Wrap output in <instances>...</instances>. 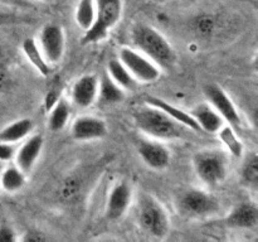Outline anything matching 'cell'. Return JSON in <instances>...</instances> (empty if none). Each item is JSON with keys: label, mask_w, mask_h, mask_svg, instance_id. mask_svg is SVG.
Returning <instances> with one entry per match:
<instances>
[{"label": "cell", "mask_w": 258, "mask_h": 242, "mask_svg": "<svg viewBox=\"0 0 258 242\" xmlns=\"http://www.w3.org/2000/svg\"><path fill=\"white\" fill-rule=\"evenodd\" d=\"M131 117L136 128L146 138L159 141L179 140L185 136L186 131H190L185 126L169 117L160 108L149 103L134 108Z\"/></svg>", "instance_id": "6da1fadb"}, {"label": "cell", "mask_w": 258, "mask_h": 242, "mask_svg": "<svg viewBox=\"0 0 258 242\" xmlns=\"http://www.w3.org/2000/svg\"><path fill=\"white\" fill-rule=\"evenodd\" d=\"M134 48L150 58L161 70L173 67L176 54L169 40L156 28L145 23H138L131 29Z\"/></svg>", "instance_id": "7a4b0ae2"}, {"label": "cell", "mask_w": 258, "mask_h": 242, "mask_svg": "<svg viewBox=\"0 0 258 242\" xmlns=\"http://www.w3.org/2000/svg\"><path fill=\"white\" fill-rule=\"evenodd\" d=\"M136 221L145 233L155 238H165L170 229V219L165 207L158 198L143 192L136 202Z\"/></svg>", "instance_id": "3957f363"}, {"label": "cell", "mask_w": 258, "mask_h": 242, "mask_svg": "<svg viewBox=\"0 0 258 242\" xmlns=\"http://www.w3.org/2000/svg\"><path fill=\"white\" fill-rule=\"evenodd\" d=\"M193 169L197 178L208 188L224 183L229 171V156L222 149H203L194 154Z\"/></svg>", "instance_id": "277c9868"}, {"label": "cell", "mask_w": 258, "mask_h": 242, "mask_svg": "<svg viewBox=\"0 0 258 242\" xmlns=\"http://www.w3.org/2000/svg\"><path fill=\"white\" fill-rule=\"evenodd\" d=\"M175 208L186 219H204L216 216L221 211V203L209 192L188 187L176 194Z\"/></svg>", "instance_id": "5b68a950"}, {"label": "cell", "mask_w": 258, "mask_h": 242, "mask_svg": "<svg viewBox=\"0 0 258 242\" xmlns=\"http://www.w3.org/2000/svg\"><path fill=\"white\" fill-rule=\"evenodd\" d=\"M97 17L88 30L83 32L81 43L90 45L100 43L108 35L110 30L120 22L122 15V0H95Z\"/></svg>", "instance_id": "8992f818"}, {"label": "cell", "mask_w": 258, "mask_h": 242, "mask_svg": "<svg viewBox=\"0 0 258 242\" xmlns=\"http://www.w3.org/2000/svg\"><path fill=\"white\" fill-rule=\"evenodd\" d=\"M117 58L125 65L138 83H153L160 78L161 68L136 48L121 47Z\"/></svg>", "instance_id": "52a82bcc"}, {"label": "cell", "mask_w": 258, "mask_h": 242, "mask_svg": "<svg viewBox=\"0 0 258 242\" xmlns=\"http://www.w3.org/2000/svg\"><path fill=\"white\" fill-rule=\"evenodd\" d=\"M203 92L207 98V102L221 115L224 124L239 133L242 125H243V120H242L236 103L227 93V91L218 83H207L203 88Z\"/></svg>", "instance_id": "ba28073f"}, {"label": "cell", "mask_w": 258, "mask_h": 242, "mask_svg": "<svg viewBox=\"0 0 258 242\" xmlns=\"http://www.w3.org/2000/svg\"><path fill=\"white\" fill-rule=\"evenodd\" d=\"M37 42L49 65H55L62 60L66 49V35L60 25L54 23L45 24L40 29Z\"/></svg>", "instance_id": "9c48e42d"}, {"label": "cell", "mask_w": 258, "mask_h": 242, "mask_svg": "<svg viewBox=\"0 0 258 242\" xmlns=\"http://www.w3.org/2000/svg\"><path fill=\"white\" fill-rule=\"evenodd\" d=\"M138 154L145 165L154 170H164L171 161V154L164 141L155 139H141L138 144Z\"/></svg>", "instance_id": "30bf717a"}, {"label": "cell", "mask_w": 258, "mask_h": 242, "mask_svg": "<svg viewBox=\"0 0 258 242\" xmlns=\"http://www.w3.org/2000/svg\"><path fill=\"white\" fill-rule=\"evenodd\" d=\"M133 202V188L126 180H118L111 187L106 203V216L111 221H118L127 212Z\"/></svg>", "instance_id": "8fae6325"}, {"label": "cell", "mask_w": 258, "mask_h": 242, "mask_svg": "<svg viewBox=\"0 0 258 242\" xmlns=\"http://www.w3.org/2000/svg\"><path fill=\"white\" fill-rule=\"evenodd\" d=\"M71 135L76 141L100 140L107 135V125L97 116L81 115L73 120Z\"/></svg>", "instance_id": "7c38bea8"}, {"label": "cell", "mask_w": 258, "mask_h": 242, "mask_svg": "<svg viewBox=\"0 0 258 242\" xmlns=\"http://www.w3.org/2000/svg\"><path fill=\"white\" fill-rule=\"evenodd\" d=\"M44 140L40 134H33L24 139L14 156V163L24 171L25 174L30 173L37 164L40 154H42Z\"/></svg>", "instance_id": "4fadbf2b"}, {"label": "cell", "mask_w": 258, "mask_h": 242, "mask_svg": "<svg viewBox=\"0 0 258 242\" xmlns=\"http://www.w3.org/2000/svg\"><path fill=\"white\" fill-rule=\"evenodd\" d=\"M223 224L236 229H253L258 224V208L254 202H242L223 218Z\"/></svg>", "instance_id": "5bb4252c"}, {"label": "cell", "mask_w": 258, "mask_h": 242, "mask_svg": "<svg viewBox=\"0 0 258 242\" xmlns=\"http://www.w3.org/2000/svg\"><path fill=\"white\" fill-rule=\"evenodd\" d=\"M98 77L83 75L75 81L71 88V101L80 108H87L97 100Z\"/></svg>", "instance_id": "9a60e30c"}, {"label": "cell", "mask_w": 258, "mask_h": 242, "mask_svg": "<svg viewBox=\"0 0 258 242\" xmlns=\"http://www.w3.org/2000/svg\"><path fill=\"white\" fill-rule=\"evenodd\" d=\"M145 103H149V105H153L155 106V107L160 108V110L164 111L169 117H171L174 121L185 126V128L189 129L190 131H194V133H202L198 124L196 123V120H194L190 112L178 107V106L173 105V103L168 102V101L164 100V98L156 97V96H146Z\"/></svg>", "instance_id": "2e32d148"}, {"label": "cell", "mask_w": 258, "mask_h": 242, "mask_svg": "<svg viewBox=\"0 0 258 242\" xmlns=\"http://www.w3.org/2000/svg\"><path fill=\"white\" fill-rule=\"evenodd\" d=\"M198 124L202 133L217 134L219 129L224 125L223 118L208 102L199 103L191 111H189Z\"/></svg>", "instance_id": "e0dca14e"}, {"label": "cell", "mask_w": 258, "mask_h": 242, "mask_svg": "<svg viewBox=\"0 0 258 242\" xmlns=\"http://www.w3.org/2000/svg\"><path fill=\"white\" fill-rule=\"evenodd\" d=\"M22 50L25 58L29 60L30 65L38 71L42 76L47 77L52 73V65H49L43 54L42 49L38 45V42L34 38H25L22 43Z\"/></svg>", "instance_id": "ac0fdd59"}, {"label": "cell", "mask_w": 258, "mask_h": 242, "mask_svg": "<svg viewBox=\"0 0 258 242\" xmlns=\"http://www.w3.org/2000/svg\"><path fill=\"white\" fill-rule=\"evenodd\" d=\"M97 98L103 105H113L118 103L125 98V91L107 75L103 72L98 78V93Z\"/></svg>", "instance_id": "d6986e66"}, {"label": "cell", "mask_w": 258, "mask_h": 242, "mask_svg": "<svg viewBox=\"0 0 258 242\" xmlns=\"http://www.w3.org/2000/svg\"><path fill=\"white\" fill-rule=\"evenodd\" d=\"M27 183V174L17 165L8 164L0 171V189L8 193L19 192Z\"/></svg>", "instance_id": "ffe728a7"}, {"label": "cell", "mask_w": 258, "mask_h": 242, "mask_svg": "<svg viewBox=\"0 0 258 242\" xmlns=\"http://www.w3.org/2000/svg\"><path fill=\"white\" fill-rule=\"evenodd\" d=\"M33 128H34V123L28 117L13 121L0 130V141H7L12 144L20 143L30 135Z\"/></svg>", "instance_id": "44dd1931"}, {"label": "cell", "mask_w": 258, "mask_h": 242, "mask_svg": "<svg viewBox=\"0 0 258 242\" xmlns=\"http://www.w3.org/2000/svg\"><path fill=\"white\" fill-rule=\"evenodd\" d=\"M48 129L50 131L63 130L68 124L71 117V103L60 96L57 102L53 105V107L48 111Z\"/></svg>", "instance_id": "7402d4cb"}, {"label": "cell", "mask_w": 258, "mask_h": 242, "mask_svg": "<svg viewBox=\"0 0 258 242\" xmlns=\"http://www.w3.org/2000/svg\"><path fill=\"white\" fill-rule=\"evenodd\" d=\"M106 72L123 91H133L138 86V81L133 77V75L118 58H111L108 60Z\"/></svg>", "instance_id": "603a6c76"}, {"label": "cell", "mask_w": 258, "mask_h": 242, "mask_svg": "<svg viewBox=\"0 0 258 242\" xmlns=\"http://www.w3.org/2000/svg\"><path fill=\"white\" fill-rule=\"evenodd\" d=\"M97 17L95 0H78L75 12L76 24L83 32L90 29Z\"/></svg>", "instance_id": "cb8c5ba5"}, {"label": "cell", "mask_w": 258, "mask_h": 242, "mask_svg": "<svg viewBox=\"0 0 258 242\" xmlns=\"http://www.w3.org/2000/svg\"><path fill=\"white\" fill-rule=\"evenodd\" d=\"M241 182L247 189L256 192L258 188V156L256 151L244 160L241 170Z\"/></svg>", "instance_id": "d4e9b609"}, {"label": "cell", "mask_w": 258, "mask_h": 242, "mask_svg": "<svg viewBox=\"0 0 258 242\" xmlns=\"http://www.w3.org/2000/svg\"><path fill=\"white\" fill-rule=\"evenodd\" d=\"M217 134L231 155L236 156V158H241L243 155V144L239 139L238 133L234 129L224 124Z\"/></svg>", "instance_id": "484cf974"}, {"label": "cell", "mask_w": 258, "mask_h": 242, "mask_svg": "<svg viewBox=\"0 0 258 242\" xmlns=\"http://www.w3.org/2000/svg\"><path fill=\"white\" fill-rule=\"evenodd\" d=\"M34 18L29 14H24L19 10L14 9H0V25H15V24H29L33 23Z\"/></svg>", "instance_id": "4316f807"}, {"label": "cell", "mask_w": 258, "mask_h": 242, "mask_svg": "<svg viewBox=\"0 0 258 242\" xmlns=\"http://www.w3.org/2000/svg\"><path fill=\"white\" fill-rule=\"evenodd\" d=\"M17 144L0 141V161L2 163H10L14 160L15 153H17Z\"/></svg>", "instance_id": "83f0119b"}, {"label": "cell", "mask_w": 258, "mask_h": 242, "mask_svg": "<svg viewBox=\"0 0 258 242\" xmlns=\"http://www.w3.org/2000/svg\"><path fill=\"white\" fill-rule=\"evenodd\" d=\"M2 7H7L14 10L34 9V0H0Z\"/></svg>", "instance_id": "f1b7e54d"}, {"label": "cell", "mask_w": 258, "mask_h": 242, "mask_svg": "<svg viewBox=\"0 0 258 242\" xmlns=\"http://www.w3.org/2000/svg\"><path fill=\"white\" fill-rule=\"evenodd\" d=\"M78 191V183H76V179H67V180L63 183V186L60 187V198L63 201H68V199L73 198L76 196Z\"/></svg>", "instance_id": "f546056e"}, {"label": "cell", "mask_w": 258, "mask_h": 242, "mask_svg": "<svg viewBox=\"0 0 258 242\" xmlns=\"http://www.w3.org/2000/svg\"><path fill=\"white\" fill-rule=\"evenodd\" d=\"M196 27L201 34H208V33L213 30L214 20L211 17H208V15H203V17H199L197 19Z\"/></svg>", "instance_id": "4dcf8cb0"}, {"label": "cell", "mask_w": 258, "mask_h": 242, "mask_svg": "<svg viewBox=\"0 0 258 242\" xmlns=\"http://www.w3.org/2000/svg\"><path fill=\"white\" fill-rule=\"evenodd\" d=\"M18 239L17 232L9 224L0 226V242H14Z\"/></svg>", "instance_id": "1f68e13d"}, {"label": "cell", "mask_w": 258, "mask_h": 242, "mask_svg": "<svg viewBox=\"0 0 258 242\" xmlns=\"http://www.w3.org/2000/svg\"><path fill=\"white\" fill-rule=\"evenodd\" d=\"M59 97H60V96L58 95L57 92H54V91H49V92L45 95V97H44V110H45V112H48V111H49L50 108L53 107V105L57 102L58 98H59Z\"/></svg>", "instance_id": "d6a6232c"}, {"label": "cell", "mask_w": 258, "mask_h": 242, "mask_svg": "<svg viewBox=\"0 0 258 242\" xmlns=\"http://www.w3.org/2000/svg\"><path fill=\"white\" fill-rule=\"evenodd\" d=\"M23 241H30V242H35V241H44L47 239V236L43 234L42 232L39 231H29L24 237H23Z\"/></svg>", "instance_id": "836d02e7"}, {"label": "cell", "mask_w": 258, "mask_h": 242, "mask_svg": "<svg viewBox=\"0 0 258 242\" xmlns=\"http://www.w3.org/2000/svg\"><path fill=\"white\" fill-rule=\"evenodd\" d=\"M3 168H4V163H2V161H0V171L3 170Z\"/></svg>", "instance_id": "e575fe53"}, {"label": "cell", "mask_w": 258, "mask_h": 242, "mask_svg": "<svg viewBox=\"0 0 258 242\" xmlns=\"http://www.w3.org/2000/svg\"><path fill=\"white\" fill-rule=\"evenodd\" d=\"M37 2H40V3H48V2H50V0H37Z\"/></svg>", "instance_id": "d590c367"}, {"label": "cell", "mask_w": 258, "mask_h": 242, "mask_svg": "<svg viewBox=\"0 0 258 242\" xmlns=\"http://www.w3.org/2000/svg\"><path fill=\"white\" fill-rule=\"evenodd\" d=\"M161 2H169V0H161Z\"/></svg>", "instance_id": "8d00e7d4"}, {"label": "cell", "mask_w": 258, "mask_h": 242, "mask_svg": "<svg viewBox=\"0 0 258 242\" xmlns=\"http://www.w3.org/2000/svg\"><path fill=\"white\" fill-rule=\"evenodd\" d=\"M0 191H2V189H0Z\"/></svg>", "instance_id": "74e56055"}]
</instances>
